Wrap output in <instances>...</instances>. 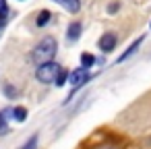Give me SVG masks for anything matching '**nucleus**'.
<instances>
[{
    "mask_svg": "<svg viewBox=\"0 0 151 149\" xmlns=\"http://www.w3.org/2000/svg\"><path fill=\"white\" fill-rule=\"evenodd\" d=\"M116 11H118V4H116V2H112V4L108 6V13H116Z\"/></svg>",
    "mask_w": 151,
    "mask_h": 149,
    "instance_id": "f3484780",
    "label": "nucleus"
},
{
    "mask_svg": "<svg viewBox=\"0 0 151 149\" xmlns=\"http://www.w3.org/2000/svg\"><path fill=\"white\" fill-rule=\"evenodd\" d=\"M149 29H151V23H149Z\"/></svg>",
    "mask_w": 151,
    "mask_h": 149,
    "instance_id": "6ab92c4d",
    "label": "nucleus"
},
{
    "mask_svg": "<svg viewBox=\"0 0 151 149\" xmlns=\"http://www.w3.org/2000/svg\"><path fill=\"white\" fill-rule=\"evenodd\" d=\"M50 19H52V15H50V11H40V15H37V27H44V25H48L50 23Z\"/></svg>",
    "mask_w": 151,
    "mask_h": 149,
    "instance_id": "ddd939ff",
    "label": "nucleus"
},
{
    "mask_svg": "<svg viewBox=\"0 0 151 149\" xmlns=\"http://www.w3.org/2000/svg\"><path fill=\"white\" fill-rule=\"evenodd\" d=\"M9 110H4V112H0V137H4V135H9L11 132V126H9Z\"/></svg>",
    "mask_w": 151,
    "mask_h": 149,
    "instance_id": "1a4fd4ad",
    "label": "nucleus"
},
{
    "mask_svg": "<svg viewBox=\"0 0 151 149\" xmlns=\"http://www.w3.org/2000/svg\"><path fill=\"white\" fill-rule=\"evenodd\" d=\"M54 2H58L60 6H64L68 13H79L81 11V0H54Z\"/></svg>",
    "mask_w": 151,
    "mask_h": 149,
    "instance_id": "6e6552de",
    "label": "nucleus"
},
{
    "mask_svg": "<svg viewBox=\"0 0 151 149\" xmlns=\"http://www.w3.org/2000/svg\"><path fill=\"white\" fill-rule=\"evenodd\" d=\"M97 46H99V50H104V52H112V50L116 48V35H114V33H104V35L99 37Z\"/></svg>",
    "mask_w": 151,
    "mask_h": 149,
    "instance_id": "20e7f679",
    "label": "nucleus"
},
{
    "mask_svg": "<svg viewBox=\"0 0 151 149\" xmlns=\"http://www.w3.org/2000/svg\"><path fill=\"white\" fill-rule=\"evenodd\" d=\"M62 66L58 64V62H44V64H40L37 68H35V79L40 81V83H44V85H52L54 81H56V75H58V71H60Z\"/></svg>",
    "mask_w": 151,
    "mask_h": 149,
    "instance_id": "f03ea898",
    "label": "nucleus"
},
{
    "mask_svg": "<svg viewBox=\"0 0 151 149\" xmlns=\"http://www.w3.org/2000/svg\"><path fill=\"white\" fill-rule=\"evenodd\" d=\"M2 23H4V19H0V27H2Z\"/></svg>",
    "mask_w": 151,
    "mask_h": 149,
    "instance_id": "a211bd4d",
    "label": "nucleus"
},
{
    "mask_svg": "<svg viewBox=\"0 0 151 149\" xmlns=\"http://www.w3.org/2000/svg\"><path fill=\"white\" fill-rule=\"evenodd\" d=\"M9 114H13L11 118H13L15 122H25L29 112H27V108H25V106H15L13 110H9Z\"/></svg>",
    "mask_w": 151,
    "mask_h": 149,
    "instance_id": "0eeeda50",
    "label": "nucleus"
},
{
    "mask_svg": "<svg viewBox=\"0 0 151 149\" xmlns=\"http://www.w3.org/2000/svg\"><path fill=\"white\" fill-rule=\"evenodd\" d=\"M91 81V73H89V68H85V66H79V68H75V71H70V75H68V83L73 85V91H70V95L66 97V99H70L85 83H89Z\"/></svg>",
    "mask_w": 151,
    "mask_h": 149,
    "instance_id": "7ed1b4c3",
    "label": "nucleus"
},
{
    "mask_svg": "<svg viewBox=\"0 0 151 149\" xmlns=\"http://www.w3.org/2000/svg\"><path fill=\"white\" fill-rule=\"evenodd\" d=\"M81 31H83V25L79 23V21H73L70 25H68V29H66V40L73 44V42H77L79 37H81Z\"/></svg>",
    "mask_w": 151,
    "mask_h": 149,
    "instance_id": "39448f33",
    "label": "nucleus"
},
{
    "mask_svg": "<svg viewBox=\"0 0 151 149\" xmlns=\"http://www.w3.org/2000/svg\"><path fill=\"white\" fill-rule=\"evenodd\" d=\"M87 149H124V145L116 139H106V141H99V143H95Z\"/></svg>",
    "mask_w": 151,
    "mask_h": 149,
    "instance_id": "423d86ee",
    "label": "nucleus"
},
{
    "mask_svg": "<svg viewBox=\"0 0 151 149\" xmlns=\"http://www.w3.org/2000/svg\"><path fill=\"white\" fill-rule=\"evenodd\" d=\"M9 13V4H6V0H0V19H4Z\"/></svg>",
    "mask_w": 151,
    "mask_h": 149,
    "instance_id": "dca6fc26",
    "label": "nucleus"
},
{
    "mask_svg": "<svg viewBox=\"0 0 151 149\" xmlns=\"http://www.w3.org/2000/svg\"><path fill=\"white\" fill-rule=\"evenodd\" d=\"M56 52H58V42H56L54 37H44V40L35 46L31 58H33V60L37 62V66H40V64H44V62H52L54 56H56Z\"/></svg>",
    "mask_w": 151,
    "mask_h": 149,
    "instance_id": "f257e3e1",
    "label": "nucleus"
},
{
    "mask_svg": "<svg viewBox=\"0 0 151 149\" xmlns=\"http://www.w3.org/2000/svg\"><path fill=\"white\" fill-rule=\"evenodd\" d=\"M37 141H40V137H37V135H31V137L23 143L21 149H37Z\"/></svg>",
    "mask_w": 151,
    "mask_h": 149,
    "instance_id": "4468645a",
    "label": "nucleus"
},
{
    "mask_svg": "<svg viewBox=\"0 0 151 149\" xmlns=\"http://www.w3.org/2000/svg\"><path fill=\"white\" fill-rule=\"evenodd\" d=\"M141 42H143V37H139V40H137V42H134V44H130V46H128V50H126V52H124V54H120V56H118V60H116V62H124V60H126V58H128V56H132V54H134V52H137V50H139V46H141Z\"/></svg>",
    "mask_w": 151,
    "mask_h": 149,
    "instance_id": "9d476101",
    "label": "nucleus"
},
{
    "mask_svg": "<svg viewBox=\"0 0 151 149\" xmlns=\"http://www.w3.org/2000/svg\"><path fill=\"white\" fill-rule=\"evenodd\" d=\"M2 89H4V93H6V97H9V99H15V95H17V89H15L13 85L4 83V85H2Z\"/></svg>",
    "mask_w": 151,
    "mask_h": 149,
    "instance_id": "2eb2a0df",
    "label": "nucleus"
},
{
    "mask_svg": "<svg viewBox=\"0 0 151 149\" xmlns=\"http://www.w3.org/2000/svg\"><path fill=\"white\" fill-rule=\"evenodd\" d=\"M68 75H70V73H68L66 68H60V71H58V75H56V81H54V85H56V87H62V85L68 81Z\"/></svg>",
    "mask_w": 151,
    "mask_h": 149,
    "instance_id": "f8f14e48",
    "label": "nucleus"
},
{
    "mask_svg": "<svg viewBox=\"0 0 151 149\" xmlns=\"http://www.w3.org/2000/svg\"><path fill=\"white\" fill-rule=\"evenodd\" d=\"M95 64V56L93 54H89V52H83L81 54V66H85V68H89L91 71V66Z\"/></svg>",
    "mask_w": 151,
    "mask_h": 149,
    "instance_id": "9b49d317",
    "label": "nucleus"
}]
</instances>
